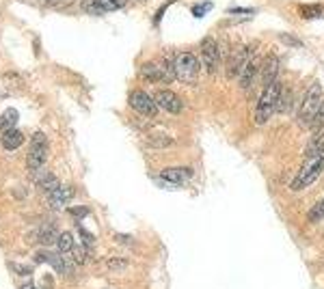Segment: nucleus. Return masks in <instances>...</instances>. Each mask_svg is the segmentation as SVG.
<instances>
[{
  "instance_id": "nucleus-16",
  "label": "nucleus",
  "mask_w": 324,
  "mask_h": 289,
  "mask_svg": "<svg viewBox=\"0 0 324 289\" xmlns=\"http://www.w3.org/2000/svg\"><path fill=\"white\" fill-rule=\"evenodd\" d=\"M56 246H58V253L61 255H71V251H74V238H71V233L67 231H63V233H58V238H56Z\"/></svg>"
},
{
  "instance_id": "nucleus-15",
  "label": "nucleus",
  "mask_w": 324,
  "mask_h": 289,
  "mask_svg": "<svg viewBox=\"0 0 324 289\" xmlns=\"http://www.w3.org/2000/svg\"><path fill=\"white\" fill-rule=\"evenodd\" d=\"M24 144V134L19 132L17 128L9 130V132H2V147L6 151H13V149H19Z\"/></svg>"
},
{
  "instance_id": "nucleus-14",
  "label": "nucleus",
  "mask_w": 324,
  "mask_h": 289,
  "mask_svg": "<svg viewBox=\"0 0 324 289\" xmlns=\"http://www.w3.org/2000/svg\"><path fill=\"white\" fill-rule=\"evenodd\" d=\"M246 52H249L246 48H238V52H233V54L229 56V67H227V74H229V78L240 74L242 65L246 63V58H249V54H246Z\"/></svg>"
},
{
  "instance_id": "nucleus-17",
  "label": "nucleus",
  "mask_w": 324,
  "mask_h": 289,
  "mask_svg": "<svg viewBox=\"0 0 324 289\" xmlns=\"http://www.w3.org/2000/svg\"><path fill=\"white\" fill-rule=\"evenodd\" d=\"M17 123V110L6 108L2 115H0V132H9V130L15 128Z\"/></svg>"
},
{
  "instance_id": "nucleus-1",
  "label": "nucleus",
  "mask_w": 324,
  "mask_h": 289,
  "mask_svg": "<svg viewBox=\"0 0 324 289\" xmlns=\"http://www.w3.org/2000/svg\"><path fill=\"white\" fill-rule=\"evenodd\" d=\"M322 173H324V147L318 151V153L307 155V160H305L301 173L296 175V181L292 183V188H294V190L307 188V186H311V183H314Z\"/></svg>"
},
{
  "instance_id": "nucleus-9",
  "label": "nucleus",
  "mask_w": 324,
  "mask_h": 289,
  "mask_svg": "<svg viewBox=\"0 0 324 289\" xmlns=\"http://www.w3.org/2000/svg\"><path fill=\"white\" fill-rule=\"evenodd\" d=\"M160 179L166 183H173V186H184V183L192 179V170L184 166H168V168H162Z\"/></svg>"
},
{
  "instance_id": "nucleus-20",
  "label": "nucleus",
  "mask_w": 324,
  "mask_h": 289,
  "mask_svg": "<svg viewBox=\"0 0 324 289\" xmlns=\"http://www.w3.org/2000/svg\"><path fill=\"white\" fill-rule=\"evenodd\" d=\"M54 238H58V235H54V227H43L41 231H39V242L41 244H52L54 242Z\"/></svg>"
},
{
  "instance_id": "nucleus-10",
  "label": "nucleus",
  "mask_w": 324,
  "mask_h": 289,
  "mask_svg": "<svg viewBox=\"0 0 324 289\" xmlns=\"http://www.w3.org/2000/svg\"><path fill=\"white\" fill-rule=\"evenodd\" d=\"M173 74L175 71H166L164 67H160L158 63H145L141 67V76L149 82H171L173 80Z\"/></svg>"
},
{
  "instance_id": "nucleus-6",
  "label": "nucleus",
  "mask_w": 324,
  "mask_h": 289,
  "mask_svg": "<svg viewBox=\"0 0 324 289\" xmlns=\"http://www.w3.org/2000/svg\"><path fill=\"white\" fill-rule=\"evenodd\" d=\"M130 106H132L134 113H139L143 117H156L158 115V104L156 100H152V95H147L145 91H132L128 97Z\"/></svg>"
},
{
  "instance_id": "nucleus-2",
  "label": "nucleus",
  "mask_w": 324,
  "mask_h": 289,
  "mask_svg": "<svg viewBox=\"0 0 324 289\" xmlns=\"http://www.w3.org/2000/svg\"><path fill=\"white\" fill-rule=\"evenodd\" d=\"M279 95H281V84L272 82L268 87H264L259 102L255 106V121L257 123H266L272 115L279 110Z\"/></svg>"
},
{
  "instance_id": "nucleus-25",
  "label": "nucleus",
  "mask_w": 324,
  "mask_h": 289,
  "mask_svg": "<svg viewBox=\"0 0 324 289\" xmlns=\"http://www.w3.org/2000/svg\"><path fill=\"white\" fill-rule=\"evenodd\" d=\"M69 214L74 216V218H84V216L89 214V209H87V207H71Z\"/></svg>"
},
{
  "instance_id": "nucleus-4",
  "label": "nucleus",
  "mask_w": 324,
  "mask_h": 289,
  "mask_svg": "<svg viewBox=\"0 0 324 289\" xmlns=\"http://www.w3.org/2000/svg\"><path fill=\"white\" fill-rule=\"evenodd\" d=\"M45 157H48V139H45V134L41 132H35L30 139V151H28V168L35 170V168H41Z\"/></svg>"
},
{
  "instance_id": "nucleus-12",
  "label": "nucleus",
  "mask_w": 324,
  "mask_h": 289,
  "mask_svg": "<svg viewBox=\"0 0 324 289\" xmlns=\"http://www.w3.org/2000/svg\"><path fill=\"white\" fill-rule=\"evenodd\" d=\"M71 196H74V188L71 186H58L54 192L48 194V203L52 207H63L65 203H67Z\"/></svg>"
},
{
  "instance_id": "nucleus-29",
  "label": "nucleus",
  "mask_w": 324,
  "mask_h": 289,
  "mask_svg": "<svg viewBox=\"0 0 324 289\" xmlns=\"http://www.w3.org/2000/svg\"><path fill=\"white\" fill-rule=\"evenodd\" d=\"M318 9H303V15H307V17H314V15H318Z\"/></svg>"
},
{
  "instance_id": "nucleus-28",
  "label": "nucleus",
  "mask_w": 324,
  "mask_h": 289,
  "mask_svg": "<svg viewBox=\"0 0 324 289\" xmlns=\"http://www.w3.org/2000/svg\"><path fill=\"white\" fill-rule=\"evenodd\" d=\"M45 4H50V6H63V4H69L71 0H43Z\"/></svg>"
},
{
  "instance_id": "nucleus-13",
  "label": "nucleus",
  "mask_w": 324,
  "mask_h": 289,
  "mask_svg": "<svg viewBox=\"0 0 324 289\" xmlns=\"http://www.w3.org/2000/svg\"><path fill=\"white\" fill-rule=\"evenodd\" d=\"M277 69H279V58L275 54H268L264 61V69H262V78H264V87L277 82Z\"/></svg>"
},
{
  "instance_id": "nucleus-5",
  "label": "nucleus",
  "mask_w": 324,
  "mask_h": 289,
  "mask_svg": "<svg viewBox=\"0 0 324 289\" xmlns=\"http://www.w3.org/2000/svg\"><path fill=\"white\" fill-rule=\"evenodd\" d=\"M320 104H322V87H320V82H314V84H311V87L307 89L305 97H303L301 121L307 123V121L314 119V115H316V110L320 108Z\"/></svg>"
},
{
  "instance_id": "nucleus-24",
  "label": "nucleus",
  "mask_w": 324,
  "mask_h": 289,
  "mask_svg": "<svg viewBox=\"0 0 324 289\" xmlns=\"http://www.w3.org/2000/svg\"><path fill=\"white\" fill-rule=\"evenodd\" d=\"M279 39H283V43H288V45H294V48H301V41H298L296 37H292V35H279Z\"/></svg>"
},
{
  "instance_id": "nucleus-30",
  "label": "nucleus",
  "mask_w": 324,
  "mask_h": 289,
  "mask_svg": "<svg viewBox=\"0 0 324 289\" xmlns=\"http://www.w3.org/2000/svg\"><path fill=\"white\" fill-rule=\"evenodd\" d=\"M41 287H43V289H52V279H50V277H43Z\"/></svg>"
},
{
  "instance_id": "nucleus-26",
  "label": "nucleus",
  "mask_w": 324,
  "mask_h": 289,
  "mask_svg": "<svg viewBox=\"0 0 324 289\" xmlns=\"http://www.w3.org/2000/svg\"><path fill=\"white\" fill-rule=\"evenodd\" d=\"M212 9V4L210 2H205V4H197V6H194V9H192V13H194V15H203V13H207V11H210Z\"/></svg>"
},
{
  "instance_id": "nucleus-32",
  "label": "nucleus",
  "mask_w": 324,
  "mask_h": 289,
  "mask_svg": "<svg viewBox=\"0 0 324 289\" xmlns=\"http://www.w3.org/2000/svg\"><path fill=\"white\" fill-rule=\"evenodd\" d=\"M19 289H35V287H32L30 283H26V285H22V287H19Z\"/></svg>"
},
{
  "instance_id": "nucleus-23",
  "label": "nucleus",
  "mask_w": 324,
  "mask_h": 289,
  "mask_svg": "<svg viewBox=\"0 0 324 289\" xmlns=\"http://www.w3.org/2000/svg\"><path fill=\"white\" fill-rule=\"evenodd\" d=\"M106 264H108V270H126V268H128V259H108L106 261Z\"/></svg>"
},
{
  "instance_id": "nucleus-22",
  "label": "nucleus",
  "mask_w": 324,
  "mask_h": 289,
  "mask_svg": "<svg viewBox=\"0 0 324 289\" xmlns=\"http://www.w3.org/2000/svg\"><path fill=\"white\" fill-rule=\"evenodd\" d=\"M80 4H82V9L89 13H102V6L97 0H80Z\"/></svg>"
},
{
  "instance_id": "nucleus-11",
  "label": "nucleus",
  "mask_w": 324,
  "mask_h": 289,
  "mask_svg": "<svg viewBox=\"0 0 324 289\" xmlns=\"http://www.w3.org/2000/svg\"><path fill=\"white\" fill-rule=\"evenodd\" d=\"M255 74H257V61L255 56H249L246 58V63L242 65V69H240V87L242 89H249L253 80H255Z\"/></svg>"
},
{
  "instance_id": "nucleus-27",
  "label": "nucleus",
  "mask_w": 324,
  "mask_h": 289,
  "mask_svg": "<svg viewBox=\"0 0 324 289\" xmlns=\"http://www.w3.org/2000/svg\"><path fill=\"white\" fill-rule=\"evenodd\" d=\"M11 268H13V270H15L17 274H30V272H32V268H24L22 264H13Z\"/></svg>"
},
{
  "instance_id": "nucleus-31",
  "label": "nucleus",
  "mask_w": 324,
  "mask_h": 289,
  "mask_svg": "<svg viewBox=\"0 0 324 289\" xmlns=\"http://www.w3.org/2000/svg\"><path fill=\"white\" fill-rule=\"evenodd\" d=\"M115 240H119V242H132V238H128V235H115Z\"/></svg>"
},
{
  "instance_id": "nucleus-21",
  "label": "nucleus",
  "mask_w": 324,
  "mask_h": 289,
  "mask_svg": "<svg viewBox=\"0 0 324 289\" xmlns=\"http://www.w3.org/2000/svg\"><path fill=\"white\" fill-rule=\"evenodd\" d=\"M309 123H311V130H314V132H316V130H320V128L324 126V102L320 104V108L316 110L314 119H311Z\"/></svg>"
},
{
  "instance_id": "nucleus-8",
  "label": "nucleus",
  "mask_w": 324,
  "mask_h": 289,
  "mask_svg": "<svg viewBox=\"0 0 324 289\" xmlns=\"http://www.w3.org/2000/svg\"><path fill=\"white\" fill-rule=\"evenodd\" d=\"M156 104H158V108L166 110V113L171 115H179L181 110H184V104H181V100L175 93H171V91L162 89L156 93Z\"/></svg>"
},
{
  "instance_id": "nucleus-18",
  "label": "nucleus",
  "mask_w": 324,
  "mask_h": 289,
  "mask_svg": "<svg viewBox=\"0 0 324 289\" xmlns=\"http://www.w3.org/2000/svg\"><path fill=\"white\" fill-rule=\"evenodd\" d=\"M39 186H41V190L45 194H50V192H54V190L61 186V183H58V179L54 175H45V177H41V179H39Z\"/></svg>"
},
{
  "instance_id": "nucleus-19",
  "label": "nucleus",
  "mask_w": 324,
  "mask_h": 289,
  "mask_svg": "<svg viewBox=\"0 0 324 289\" xmlns=\"http://www.w3.org/2000/svg\"><path fill=\"white\" fill-rule=\"evenodd\" d=\"M307 218H309V222H318V220H322V218H324V199H322V201H318L316 205L309 209Z\"/></svg>"
},
{
  "instance_id": "nucleus-3",
  "label": "nucleus",
  "mask_w": 324,
  "mask_h": 289,
  "mask_svg": "<svg viewBox=\"0 0 324 289\" xmlns=\"http://www.w3.org/2000/svg\"><path fill=\"white\" fill-rule=\"evenodd\" d=\"M173 71L175 78H179L181 82H192L199 74V58L192 52H181L173 63Z\"/></svg>"
},
{
  "instance_id": "nucleus-7",
  "label": "nucleus",
  "mask_w": 324,
  "mask_h": 289,
  "mask_svg": "<svg viewBox=\"0 0 324 289\" xmlns=\"http://www.w3.org/2000/svg\"><path fill=\"white\" fill-rule=\"evenodd\" d=\"M201 61H203V67L207 69V74H216L220 52H218V43L212 37H205L201 41Z\"/></svg>"
}]
</instances>
